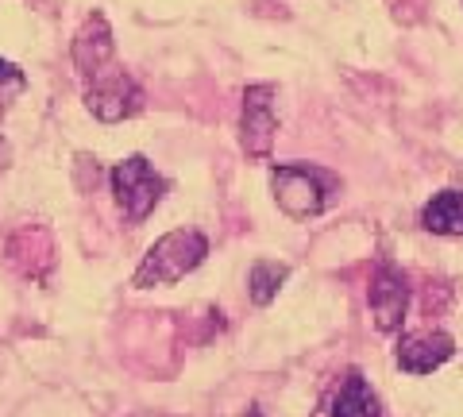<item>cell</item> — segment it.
I'll list each match as a JSON object with an SVG mask.
<instances>
[{
	"label": "cell",
	"mask_w": 463,
	"mask_h": 417,
	"mask_svg": "<svg viewBox=\"0 0 463 417\" xmlns=\"http://www.w3.org/2000/svg\"><path fill=\"white\" fill-rule=\"evenodd\" d=\"M205 255H209V240L201 236L197 228H174V232H166L163 240L151 243V251L143 255L132 286H139V290L170 286V282L185 279L190 270H197L205 263Z\"/></svg>",
	"instance_id": "6da1fadb"
},
{
	"label": "cell",
	"mask_w": 463,
	"mask_h": 417,
	"mask_svg": "<svg viewBox=\"0 0 463 417\" xmlns=\"http://www.w3.org/2000/svg\"><path fill=\"white\" fill-rule=\"evenodd\" d=\"M270 190H274V201H279L282 213L306 221V217L325 213L332 190H336V178L309 163H282L270 170Z\"/></svg>",
	"instance_id": "7a4b0ae2"
},
{
	"label": "cell",
	"mask_w": 463,
	"mask_h": 417,
	"mask_svg": "<svg viewBox=\"0 0 463 417\" xmlns=\"http://www.w3.org/2000/svg\"><path fill=\"white\" fill-rule=\"evenodd\" d=\"M112 194H116V205L124 209L128 221H143L151 217L155 205L163 201L166 194V182L163 175H155V166L143 159V155H128L124 163L112 166Z\"/></svg>",
	"instance_id": "3957f363"
},
{
	"label": "cell",
	"mask_w": 463,
	"mask_h": 417,
	"mask_svg": "<svg viewBox=\"0 0 463 417\" xmlns=\"http://www.w3.org/2000/svg\"><path fill=\"white\" fill-rule=\"evenodd\" d=\"M85 109L105 124L128 120L143 109V90L132 81V74H124L120 66H109L105 74L85 81Z\"/></svg>",
	"instance_id": "277c9868"
},
{
	"label": "cell",
	"mask_w": 463,
	"mask_h": 417,
	"mask_svg": "<svg viewBox=\"0 0 463 417\" xmlns=\"http://www.w3.org/2000/svg\"><path fill=\"white\" fill-rule=\"evenodd\" d=\"M274 85H248L243 90V109H240V143L248 159H267L279 136V112H274Z\"/></svg>",
	"instance_id": "5b68a950"
},
{
	"label": "cell",
	"mask_w": 463,
	"mask_h": 417,
	"mask_svg": "<svg viewBox=\"0 0 463 417\" xmlns=\"http://www.w3.org/2000/svg\"><path fill=\"white\" fill-rule=\"evenodd\" d=\"M367 301H371L374 325H379L383 333H394V328H402L405 309H410V286H405V275H402V270H394L390 263H379V270H374V279H371Z\"/></svg>",
	"instance_id": "8992f818"
},
{
	"label": "cell",
	"mask_w": 463,
	"mask_h": 417,
	"mask_svg": "<svg viewBox=\"0 0 463 417\" xmlns=\"http://www.w3.org/2000/svg\"><path fill=\"white\" fill-rule=\"evenodd\" d=\"M74 66L85 81L105 74L109 66H116V43L109 32V20L100 16V12H93V16L81 24V32L74 35Z\"/></svg>",
	"instance_id": "52a82bcc"
},
{
	"label": "cell",
	"mask_w": 463,
	"mask_h": 417,
	"mask_svg": "<svg viewBox=\"0 0 463 417\" xmlns=\"http://www.w3.org/2000/svg\"><path fill=\"white\" fill-rule=\"evenodd\" d=\"M456 352V340L448 333H410L398 340V367L410 371V375H429V371H437L440 364H448Z\"/></svg>",
	"instance_id": "ba28073f"
},
{
	"label": "cell",
	"mask_w": 463,
	"mask_h": 417,
	"mask_svg": "<svg viewBox=\"0 0 463 417\" xmlns=\"http://www.w3.org/2000/svg\"><path fill=\"white\" fill-rule=\"evenodd\" d=\"M332 417H383L379 413V398L367 386V379L352 371V375H344L336 398H332Z\"/></svg>",
	"instance_id": "9c48e42d"
},
{
	"label": "cell",
	"mask_w": 463,
	"mask_h": 417,
	"mask_svg": "<svg viewBox=\"0 0 463 417\" xmlns=\"http://www.w3.org/2000/svg\"><path fill=\"white\" fill-rule=\"evenodd\" d=\"M421 224L437 236H463V190H444L421 209Z\"/></svg>",
	"instance_id": "30bf717a"
},
{
	"label": "cell",
	"mask_w": 463,
	"mask_h": 417,
	"mask_svg": "<svg viewBox=\"0 0 463 417\" xmlns=\"http://www.w3.org/2000/svg\"><path fill=\"white\" fill-rule=\"evenodd\" d=\"M289 279V267L286 263H274V259H259L248 275V290H251V301L255 306H270L279 298L282 282Z\"/></svg>",
	"instance_id": "8fae6325"
},
{
	"label": "cell",
	"mask_w": 463,
	"mask_h": 417,
	"mask_svg": "<svg viewBox=\"0 0 463 417\" xmlns=\"http://www.w3.org/2000/svg\"><path fill=\"white\" fill-rule=\"evenodd\" d=\"M24 90H27V78H24V70L0 59V117H5V109L12 105V97H20Z\"/></svg>",
	"instance_id": "7c38bea8"
},
{
	"label": "cell",
	"mask_w": 463,
	"mask_h": 417,
	"mask_svg": "<svg viewBox=\"0 0 463 417\" xmlns=\"http://www.w3.org/2000/svg\"><path fill=\"white\" fill-rule=\"evenodd\" d=\"M236 417H263V413H259V410H248V413H236Z\"/></svg>",
	"instance_id": "4fadbf2b"
},
{
	"label": "cell",
	"mask_w": 463,
	"mask_h": 417,
	"mask_svg": "<svg viewBox=\"0 0 463 417\" xmlns=\"http://www.w3.org/2000/svg\"><path fill=\"white\" fill-rule=\"evenodd\" d=\"M0 166H5V143H0Z\"/></svg>",
	"instance_id": "5bb4252c"
}]
</instances>
